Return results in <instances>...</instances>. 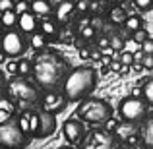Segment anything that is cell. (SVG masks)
<instances>
[{
	"instance_id": "23",
	"label": "cell",
	"mask_w": 153,
	"mask_h": 149,
	"mask_svg": "<svg viewBox=\"0 0 153 149\" xmlns=\"http://www.w3.org/2000/svg\"><path fill=\"white\" fill-rule=\"evenodd\" d=\"M142 97L147 101V105H149V107H153V78L147 79V82L143 83V87H142Z\"/></svg>"
},
{
	"instance_id": "9",
	"label": "cell",
	"mask_w": 153,
	"mask_h": 149,
	"mask_svg": "<svg viewBox=\"0 0 153 149\" xmlns=\"http://www.w3.org/2000/svg\"><path fill=\"white\" fill-rule=\"evenodd\" d=\"M68 103H70V101L66 99V95L62 93V89H51V91H43L37 107L41 108V110L58 114V112H62L64 108H66Z\"/></svg>"
},
{
	"instance_id": "17",
	"label": "cell",
	"mask_w": 153,
	"mask_h": 149,
	"mask_svg": "<svg viewBox=\"0 0 153 149\" xmlns=\"http://www.w3.org/2000/svg\"><path fill=\"white\" fill-rule=\"evenodd\" d=\"M31 12L37 16L39 19L51 18L54 14V4L51 0H31Z\"/></svg>"
},
{
	"instance_id": "3",
	"label": "cell",
	"mask_w": 153,
	"mask_h": 149,
	"mask_svg": "<svg viewBox=\"0 0 153 149\" xmlns=\"http://www.w3.org/2000/svg\"><path fill=\"white\" fill-rule=\"evenodd\" d=\"M4 93L8 95L19 110H29L35 105H39V99L43 95V89L35 83V79L23 78V76H12L6 82Z\"/></svg>"
},
{
	"instance_id": "32",
	"label": "cell",
	"mask_w": 153,
	"mask_h": 149,
	"mask_svg": "<svg viewBox=\"0 0 153 149\" xmlns=\"http://www.w3.org/2000/svg\"><path fill=\"white\" fill-rule=\"evenodd\" d=\"M140 49L146 52V54H153V39H151V37H147L146 41L140 45Z\"/></svg>"
},
{
	"instance_id": "35",
	"label": "cell",
	"mask_w": 153,
	"mask_h": 149,
	"mask_svg": "<svg viewBox=\"0 0 153 149\" xmlns=\"http://www.w3.org/2000/svg\"><path fill=\"white\" fill-rule=\"evenodd\" d=\"M6 76H4V72L0 70V93H4V89H6Z\"/></svg>"
},
{
	"instance_id": "21",
	"label": "cell",
	"mask_w": 153,
	"mask_h": 149,
	"mask_svg": "<svg viewBox=\"0 0 153 149\" xmlns=\"http://www.w3.org/2000/svg\"><path fill=\"white\" fill-rule=\"evenodd\" d=\"M124 25V29L128 31V33H134V31H138V29H142L143 27V21H142V18H140V16H128L126 18V21L122 23Z\"/></svg>"
},
{
	"instance_id": "6",
	"label": "cell",
	"mask_w": 153,
	"mask_h": 149,
	"mask_svg": "<svg viewBox=\"0 0 153 149\" xmlns=\"http://www.w3.org/2000/svg\"><path fill=\"white\" fill-rule=\"evenodd\" d=\"M147 112H149V105L143 97H138V95H130V97L120 99L118 103V114L122 120H128V122H136L142 124L143 120L147 118Z\"/></svg>"
},
{
	"instance_id": "5",
	"label": "cell",
	"mask_w": 153,
	"mask_h": 149,
	"mask_svg": "<svg viewBox=\"0 0 153 149\" xmlns=\"http://www.w3.org/2000/svg\"><path fill=\"white\" fill-rule=\"evenodd\" d=\"M31 142V136L23 132L18 122V114L0 122V149H25Z\"/></svg>"
},
{
	"instance_id": "14",
	"label": "cell",
	"mask_w": 153,
	"mask_h": 149,
	"mask_svg": "<svg viewBox=\"0 0 153 149\" xmlns=\"http://www.w3.org/2000/svg\"><path fill=\"white\" fill-rule=\"evenodd\" d=\"M39 21H41V19L29 10V12H25V14H19L18 29L25 35H31V33H35V31H39Z\"/></svg>"
},
{
	"instance_id": "12",
	"label": "cell",
	"mask_w": 153,
	"mask_h": 149,
	"mask_svg": "<svg viewBox=\"0 0 153 149\" xmlns=\"http://www.w3.org/2000/svg\"><path fill=\"white\" fill-rule=\"evenodd\" d=\"M37 114H39V128H37V134H35V139L51 138L56 132V114L41 110V108L37 110Z\"/></svg>"
},
{
	"instance_id": "10",
	"label": "cell",
	"mask_w": 153,
	"mask_h": 149,
	"mask_svg": "<svg viewBox=\"0 0 153 149\" xmlns=\"http://www.w3.org/2000/svg\"><path fill=\"white\" fill-rule=\"evenodd\" d=\"M140 126H142V124L120 120L118 124H114L112 134L116 136V139H118L124 147L126 145H136V143H140Z\"/></svg>"
},
{
	"instance_id": "20",
	"label": "cell",
	"mask_w": 153,
	"mask_h": 149,
	"mask_svg": "<svg viewBox=\"0 0 153 149\" xmlns=\"http://www.w3.org/2000/svg\"><path fill=\"white\" fill-rule=\"evenodd\" d=\"M27 41H29V47H33L35 50H43V49H47L49 39H47L41 31H35V33L29 35V39H27Z\"/></svg>"
},
{
	"instance_id": "33",
	"label": "cell",
	"mask_w": 153,
	"mask_h": 149,
	"mask_svg": "<svg viewBox=\"0 0 153 149\" xmlns=\"http://www.w3.org/2000/svg\"><path fill=\"white\" fill-rule=\"evenodd\" d=\"M142 66H143V68H147V70H153V54H146V52H143Z\"/></svg>"
},
{
	"instance_id": "28",
	"label": "cell",
	"mask_w": 153,
	"mask_h": 149,
	"mask_svg": "<svg viewBox=\"0 0 153 149\" xmlns=\"http://www.w3.org/2000/svg\"><path fill=\"white\" fill-rule=\"evenodd\" d=\"M147 37H149V33H147V31L143 29V27H142V29H138V31H134V33H132V41H134V43H138V45H142V43L146 41Z\"/></svg>"
},
{
	"instance_id": "19",
	"label": "cell",
	"mask_w": 153,
	"mask_h": 149,
	"mask_svg": "<svg viewBox=\"0 0 153 149\" xmlns=\"http://www.w3.org/2000/svg\"><path fill=\"white\" fill-rule=\"evenodd\" d=\"M18 18L19 16L16 14V10L0 12V23H2L4 29H14V27H18Z\"/></svg>"
},
{
	"instance_id": "27",
	"label": "cell",
	"mask_w": 153,
	"mask_h": 149,
	"mask_svg": "<svg viewBox=\"0 0 153 149\" xmlns=\"http://www.w3.org/2000/svg\"><path fill=\"white\" fill-rule=\"evenodd\" d=\"M95 47H97L99 50H107L108 47H111V37H108V35H99V37H95Z\"/></svg>"
},
{
	"instance_id": "37",
	"label": "cell",
	"mask_w": 153,
	"mask_h": 149,
	"mask_svg": "<svg viewBox=\"0 0 153 149\" xmlns=\"http://www.w3.org/2000/svg\"><path fill=\"white\" fill-rule=\"evenodd\" d=\"M124 149H146V147H143L142 143H136V145H126Z\"/></svg>"
},
{
	"instance_id": "34",
	"label": "cell",
	"mask_w": 153,
	"mask_h": 149,
	"mask_svg": "<svg viewBox=\"0 0 153 149\" xmlns=\"http://www.w3.org/2000/svg\"><path fill=\"white\" fill-rule=\"evenodd\" d=\"M14 6H16V0H0V12L14 10Z\"/></svg>"
},
{
	"instance_id": "15",
	"label": "cell",
	"mask_w": 153,
	"mask_h": 149,
	"mask_svg": "<svg viewBox=\"0 0 153 149\" xmlns=\"http://www.w3.org/2000/svg\"><path fill=\"white\" fill-rule=\"evenodd\" d=\"M39 31H41L49 41H54V39L60 35V23L56 21L54 16H51V18H43L41 21H39Z\"/></svg>"
},
{
	"instance_id": "25",
	"label": "cell",
	"mask_w": 153,
	"mask_h": 149,
	"mask_svg": "<svg viewBox=\"0 0 153 149\" xmlns=\"http://www.w3.org/2000/svg\"><path fill=\"white\" fill-rule=\"evenodd\" d=\"M111 50H124V37L118 33L111 35Z\"/></svg>"
},
{
	"instance_id": "36",
	"label": "cell",
	"mask_w": 153,
	"mask_h": 149,
	"mask_svg": "<svg viewBox=\"0 0 153 149\" xmlns=\"http://www.w3.org/2000/svg\"><path fill=\"white\" fill-rule=\"evenodd\" d=\"M122 66H124V64L120 62V60H114V62H111V68H112V70H116V72H118Z\"/></svg>"
},
{
	"instance_id": "7",
	"label": "cell",
	"mask_w": 153,
	"mask_h": 149,
	"mask_svg": "<svg viewBox=\"0 0 153 149\" xmlns=\"http://www.w3.org/2000/svg\"><path fill=\"white\" fill-rule=\"evenodd\" d=\"M79 149H124V145L108 128L95 126L91 132H87L83 142L79 143Z\"/></svg>"
},
{
	"instance_id": "31",
	"label": "cell",
	"mask_w": 153,
	"mask_h": 149,
	"mask_svg": "<svg viewBox=\"0 0 153 149\" xmlns=\"http://www.w3.org/2000/svg\"><path fill=\"white\" fill-rule=\"evenodd\" d=\"M89 8H91V0H78V2H76V10L83 12V14H87Z\"/></svg>"
},
{
	"instance_id": "24",
	"label": "cell",
	"mask_w": 153,
	"mask_h": 149,
	"mask_svg": "<svg viewBox=\"0 0 153 149\" xmlns=\"http://www.w3.org/2000/svg\"><path fill=\"white\" fill-rule=\"evenodd\" d=\"M95 31H97V29H95L93 25L82 27V29H79V39H82V41H85V43H91L95 37H97V35H95Z\"/></svg>"
},
{
	"instance_id": "22",
	"label": "cell",
	"mask_w": 153,
	"mask_h": 149,
	"mask_svg": "<svg viewBox=\"0 0 153 149\" xmlns=\"http://www.w3.org/2000/svg\"><path fill=\"white\" fill-rule=\"evenodd\" d=\"M31 74H33V60H29V58H19L18 60V76L29 78Z\"/></svg>"
},
{
	"instance_id": "30",
	"label": "cell",
	"mask_w": 153,
	"mask_h": 149,
	"mask_svg": "<svg viewBox=\"0 0 153 149\" xmlns=\"http://www.w3.org/2000/svg\"><path fill=\"white\" fill-rule=\"evenodd\" d=\"M120 62L124 64V66H130V64H134V52H124V50H120Z\"/></svg>"
},
{
	"instance_id": "4",
	"label": "cell",
	"mask_w": 153,
	"mask_h": 149,
	"mask_svg": "<svg viewBox=\"0 0 153 149\" xmlns=\"http://www.w3.org/2000/svg\"><path fill=\"white\" fill-rule=\"evenodd\" d=\"M76 116L82 118L85 124H91V126H105L108 120H112V107L105 99L87 97L79 101Z\"/></svg>"
},
{
	"instance_id": "38",
	"label": "cell",
	"mask_w": 153,
	"mask_h": 149,
	"mask_svg": "<svg viewBox=\"0 0 153 149\" xmlns=\"http://www.w3.org/2000/svg\"><path fill=\"white\" fill-rule=\"evenodd\" d=\"M58 149H76V147H72V145H62V147H58Z\"/></svg>"
},
{
	"instance_id": "18",
	"label": "cell",
	"mask_w": 153,
	"mask_h": 149,
	"mask_svg": "<svg viewBox=\"0 0 153 149\" xmlns=\"http://www.w3.org/2000/svg\"><path fill=\"white\" fill-rule=\"evenodd\" d=\"M126 18H128V14L120 4H116V6H112L111 10H108V21L114 23V25H122V23L126 21Z\"/></svg>"
},
{
	"instance_id": "2",
	"label": "cell",
	"mask_w": 153,
	"mask_h": 149,
	"mask_svg": "<svg viewBox=\"0 0 153 149\" xmlns=\"http://www.w3.org/2000/svg\"><path fill=\"white\" fill-rule=\"evenodd\" d=\"M99 82L97 70L91 66H78L72 68L68 78L62 83V93L66 95V99L70 103H79V101L91 97V93L95 91Z\"/></svg>"
},
{
	"instance_id": "39",
	"label": "cell",
	"mask_w": 153,
	"mask_h": 149,
	"mask_svg": "<svg viewBox=\"0 0 153 149\" xmlns=\"http://www.w3.org/2000/svg\"><path fill=\"white\" fill-rule=\"evenodd\" d=\"M2 29H4V27H2V23H0V35H2Z\"/></svg>"
},
{
	"instance_id": "40",
	"label": "cell",
	"mask_w": 153,
	"mask_h": 149,
	"mask_svg": "<svg viewBox=\"0 0 153 149\" xmlns=\"http://www.w3.org/2000/svg\"><path fill=\"white\" fill-rule=\"evenodd\" d=\"M112 2H116V4H120V2H122V0H112Z\"/></svg>"
},
{
	"instance_id": "26",
	"label": "cell",
	"mask_w": 153,
	"mask_h": 149,
	"mask_svg": "<svg viewBox=\"0 0 153 149\" xmlns=\"http://www.w3.org/2000/svg\"><path fill=\"white\" fill-rule=\"evenodd\" d=\"M16 14H25V12L31 10V0H16V6H14Z\"/></svg>"
},
{
	"instance_id": "11",
	"label": "cell",
	"mask_w": 153,
	"mask_h": 149,
	"mask_svg": "<svg viewBox=\"0 0 153 149\" xmlns=\"http://www.w3.org/2000/svg\"><path fill=\"white\" fill-rule=\"evenodd\" d=\"M62 134L64 138L68 139V143L72 145H79L83 142V138L87 136V128H85V122L78 116H70V118L64 122V128H62Z\"/></svg>"
},
{
	"instance_id": "29",
	"label": "cell",
	"mask_w": 153,
	"mask_h": 149,
	"mask_svg": "<svg viewBox=\"0 0 153 149\" xmlns=\"http://www.w3.org/2000/svg\"><path fill=\"white\" fill-rule=\"evenodd\" d=\"M132 2H134V6L138 8V10H142V12H147V10L153 8V0H132Z\"/></svg>"
},
{
	"instance_id": "1",
	"label": "cell",
	"mask_w": 153,
	"mask_h": 149,
	"mask_svg": "<svg viewBox=\"0 0 153 149\" xmlns=\"http://www.w3.org/2000/svg\"><path fill=\"white\" fill-rule=\"evenodd\" d=\"M70 62L64 54L56 50L43 49L33 56V79L43 91L60 89L70 74Z\"/></svg>"
},
{
	"instance_id": "16",
	"label": "cell",
	"mask_w": 153,
	"mask_h": 149,
	"mask_svg": "<svg viewBox=\"0 0 153 149\" xmlns=\"http://www.w3.org/2000/svg\"><path fill=\"white\" fill-rule=\"evenodd\" d=\"M140 143L146 149H153V114L147 116L140 126Z\"/></svg>"
},
{
	"instance_id": "13",
	"label": "cell",
	"mask_w": 153,
	"mask_h": 149,
	"mask_svg": "<svg viewBox=\"0 0 153 149\" xmlns=\"http://www.w3.org/2000/svg\"><path fill=\"white\" fill-rule=\"evenodd\" d=\"M76 12V2L74 0H60L58 4L54 6V18L56 21L60 23V25H64V23H68L72 19V16H74Z\"/></svg>"
},
{
	"instance_id": "8",
	"label": "cell",
	"mask_w": 153,
	"mask_h": 149,
	"mask_svg": "<svg viewBox=\"0 0 153 149\" xmlns=\"http://www.w3.org/2000/svg\"><path fill=\"white\" fill-rule=\"evenodd\" d=\"M29 49V41H27L25 33L14 29H6L0 35V50L4 52V56L8 58H19L25 54V50Z\"/></svg>"
}]
</instances>
